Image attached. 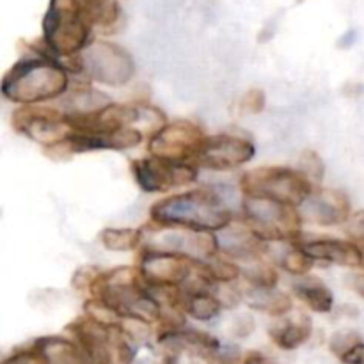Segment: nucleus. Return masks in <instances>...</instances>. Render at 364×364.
Returning <instances> with one entry per match:
<instances>
[{
  "mask_svg": "<svg viewBox=\"0 0 364 364\" xmlns=\"http://www.w3.org/2000/svg\"><path fill=\"white\" fill-rule=\"evenodd\" d=\"M70 71L59 59L36 52L23 57L4 75L0 91L7 102L39 105L60 98L70 87Z\"/></svg>",
  "mask_w": 364,
  "mask_h": 364,
  "instance_id": "obj_1",
  "label": "nucleus"
},
{
  "mask_svg": "<svg viewBox=\"0 0 364 364\" xmlns=\"http://www.w3.org/2000/svg\"><path fill=\"white\" fill-rule=\"evenodd\" d=\"M151 223L160 228H183L192 231H224L231 226L233 213L215 192L198 188L167 196L149 208Z\"/></svg>",
  "mask_w": 364,
  "mask_h": 364,
  "instance_id": "obj_2",
  "label": "nucleus"
},
{
  "mask_svg": "<svg viewBox=\"0 0 364 364\" xmlns=\"http://www.w3.org/2000/svg\"><path fill=\"white\" fill-rule=\"evenodd\" d=\"M92 23L77 0H50L43 18V45L53 57H73L87 48Z\"/></svg>",
  "mask_w": 364,
  "mask_h": 364,
  "instance_id": "obj_3",
  "label": "nucleus"
},
{
  "mask_svg": "<svg viewBox=\"0 0 364 364\" xmlns=\"http://www.w3.org/2000/svg\"><path fill=\"white\" fill-rule=\"evenodd\" d=\"M245 224L252 233L265 242H294L302 238L301 224L304 223L297 206L262 196H244Z\"/></svg>",
  "mask_w": 364,
  "mask_h": 364,
  "instance_id": "obj_4",
  "label": "nucleus"
},
{
  "mask_svg": "<svg viewBox=\"0 0 364 364\" xmlns=\"http://www.w3.org/2000/svg\"><path fill=\"white\" fill-rule=\"evenodd\" d=\"M240 191L244 196H262L299 208L315 187L299 169L276 166L247 171L240 180Z\"/></svg>",
  "mask_w": 364,
  "mask_h": 364,
  "instance_id": "obj_5",
  "label": "nucleus"
},
{
  "mask_svg": "<svg viewBox=\"0 0 364 364\" xmlns=\"http://www.w3.org/2000/svg\"><path fill=\"white\" fill-rule=\"evenodd\" d=\"M84 73L109 87H123L134 78L135 63L128 50L110 41H91L80 53Z\"/></svg>",
  "mask_w": 364,
  "mask_h": 364,
  "instance_id": "obj_6",
  "label": "nucleus"
},
{
  "mask_svg": "<svg viewBox=\"0 0 364 364\" xmlns=\"http://www.w3.org/2000/svg\"><path fill=\"white\" fill-rule=\"evenodd\" d=\"M208 135L199 124L191 121L178 119L166 123L162 128L153 132L148 142V151L153 156L173 160V162H192L201 151Z\"/></svg>",
  "mask_w": 364,
  "mask_h": 364,
  "instance_id": "obj_7",
  "label": "nucleus"
},
{
  "mask_svg": "<svg viewBox=\"0 0 364 364\" xmlns=\"http://www.w3.org/2000/svg\"><path fill=\"white\" fill-rule=\"evenodd\" d=\"M132 174L139 188L144 192H167L171 188L183 187L198 180V166L192 162H173V160L149 156L132 162Z\"/></svg>",
  "mask_w": 364,
  "mask_h": 364,
  "instance_id": "obj_8",
  "label": "nucleus"
},
{
  "mask_svg": "<svg viewBox=\"0 0 364 364\" xmlns=\"http://www.w3.org/2000/svg\"><path fill=\"white\" fill-rule=\"evenodd\" d=\"M196 263L181 252L144 247L137 269L148 287H181L194 276Z\"/></svg>",
  "mask_w": 364,
  "mask_h": 364,
  "instance_id": "obj_9",
  "label": "nucleus"
},
{
  "mask_svg": "<svg viewBox=\"0 0 364 364\" xmlns=\"http://www.w3.org/2000/svg\"><path fill=\"white\" fill-rule=\"evenodd\" d=\"M13 127L20 134L43 144V148L63 142L73 132L63 110L38 105L18 109L13 114Z\"/></svg>",
  "mask_w": 364,
  "mask_h": 364,
  "instance_id": "obj_10",
  "label": "nucleus"
},
{
  "mask_svg": "<svg viewBox=\"0 0 364 364\" xmlns=\"http://www.w3.org/2000/svg\"><path fill=\"white\" fill-rule=\"evenodd\" d=\"M255 153L256 146L249 139L220 134L206 137L194 164L212 171H231L251 162Z\"/></svg>",
  "mask_w": 364,
  "mask_h": 364,
  "instance_id": "obj_11",
  "label": "nucleus"
},
{
  "mask_svg": "<svg viewBox=\"0 0 364 364\" xmlns=\"http://www.w3.org/2000/svg\"><path fill=\"white\" fill-rule=\"evenodd\" d=\"M302 220L318 224V226H338L345 224L350 212V199L340 191H318L313 192L301 206H299Z\"/></svg>",
  "mask_w": 364,
  "mask_h": 364,
  "instance_id": "obj_12",
  "label": "nucleus"
},
{
  "mask_svg": "<svg viewBox=\"0 0 364 364\" xmlns=\"http://www.w3.org/2000/svg\"><path fill=\"white\" fill-rule=\"evenodd\" d=\"M295 245L301 247L308 256H311L315 262L334 263V265L350 267V269L364 265V252L352 240H338V238L333 237H316L309 238V240L301 238Z\"/></svg>",
  "mask_w": 364,
  "mask_h": 364,
  "instance_id": "obj_13",
  "label": "nucleus"
},
{
  "mask_svg": "<svg viewBox=\"0 0 364 364\" xmlns=\"http://www.w3.org/2000/svg\"><path fill=\"white\" fill-rule=\"evenodd\" d=\"M34 347L45 359V364H89L77 341L60 336H45L34 341Z\"/></svg>",
  "mask_w": 364,
  "mask_h": 364,
  "instance_id": "obj_14",
  "label": "nucleus"
},
{
  "mask_svg": "<svg viewBox=\"0 0 364 364\" xmlns=\"http://www.w3.org/2000/svg\"><path fill=\"white\" fill-rule=\"evenodd\" d=\"M294 294L315 313H331L334 306V295L318 277L301 276L294 283Z\"/></svg>",
  "mask_w": 364,
  "mask_h": 364,
  "instance_id": "obj_15",
  "label": "nucleus"
},
{
  "mask_svg": "<svg viewBox=\"0 0 364 364\" xmlns=\"http://www.w3.org/2000/svg\"><path fill=\"white\" fill-rule=\"evenodd\" d=\"M224 251L230 258L237 259H258L263 252L267 251L265 240L256 237L251 231V228L245 224L244 228H237V230L228 231L226 245Z\"/></svg>",
  "mask_w": 364,
  "mask_h": 364,
  "instance_id": "obj_16",
  "label": "nucleus"
},
{
  "mask_svg": "<svg viewBox=\"0 0 364 364\" xmlns=\"http://www.w3.org/2000/svg\"><path fill=\"white\" fill-rule=\"evenodd\" d=\"M247 304L270 316H284L294 309V301L290 295L274 291V288L272 290L251 288L247 295Z\"/></svg>",
  "mask_w": 364,
  "mask_h": 364,
  "instance_id": "obj_17",
  "label": "nucleus"
},
{
  "mask_svg": "<svg viewBox=\"0 0 364 364\" xmlns=\"http://www.w3.org/2000/svg\"><path fill=\"white\" fill-rule=\"evenodd\" d=\"M114 103L109 98V95L105 92H100L96 89L89 87H77L75 91H71L68 95V98L64 100V110L66 114H89L96 112L100 109H105L107 105Z\"/></svg>",
  "mask_w": 364,
  "mask_h": 364,
  "instance_id": "obj_18",
  "label": "nucleus"
},
{
  "mask_svg": "<svg viewBox=\"0 0 364 364\" xmlns=\"http://www.w3.org/2000/svg\"><path fill=\"white\" fill-rule=\"evenodd\" d=\"M311 322L306 316H302L297 322H288L284 326H277L269 331L274 343L283 350H295V348L302 347L311 338Z\"/></svg>",
  "mask_w": 364,
  "mask_h": 364,
  "instance_id": "obj_19",
  "label": "nucleus"
},
{
  "mask_svg": "<svg viewBox=\"0 0 364 364\" xmlns=\"http://www.w3.org/2000/svg\"><path fill=\"white\" fill-rule=\"evenodd\" d=\"M92 27L110 31L121 18V7L116 0H77Z\"/></svg>",
  "mask_w": 364,
  "mask_h": 364,
  "instance_id": "obj_20",
  "label": "nucleus"
},
{
  "mask_svg": "<svg viewBox=\"0 0 364 364\" xmlns=\"http://www.w3.org/2000/svg\"><path fill=\"white\" fill-rule=\"evenodd\" d=\"M185 291V290H183ZM223 302L212 291H198V294H187L185 299V313L199 322H210L223 311Z\"/></svg>",
  "mask_w": 364,
  "mask_h": 364,
  "instance_id": "obj_21",
  "label": "nucleus"
},
{
  "mask_svg": "<svg viewBox=\"0 0 364 364\" xmlns=\"http://www.w3.org/2000/svg\"><path fill=\"white\" fill-rule=\"evenodd\" d=\"M142 230L135 228H105L100 233V242L103 247L112 252H128L135 251L142 244Z\"/></svg>",
  "mask_w": 364,
  "mask_h": 364,
  "instance_id": "obj_22",
  "label": "nucleus"
},
{
  "mask_svg": "<svg viewBox=\"0 0 364 364\" xmlns=\"http://www.w3.org/2000/svg\"><path fill=\"white\" fill-rule=\"evenodd\" d=\"M198 269L215 284H231L244 274L237 263L224 258H212L208 262H198Z\"/></svg>",
  "mask_w": 364,
  "mask_h": 364,
  "instance_id": "obj_23",
  "label": "nucleus"
},
{
  "mask_svg": "<svg viewBox=\"0 0 364 364\" xmlns=\"http://www.w3.org/2000/svg\"><path fill=\"white\" fill-rule=\"evenodd\" d=\"M297 169L308 178L313 183L320 185L323 181V176H326V164H323L322 156L316 151H311V149H306V151L301 153L297 160Z\"/></svg>",
  "mask_w": 364,
  "mask_h": 364,
  "instance_id": "obj_24",
  "label": "nucleus"
},
{
  "mask_svg": "<svg viewBox=\"0 0 364 364\" xmlns=\"http://www.w3.org/2000/svg\"><path fill=\"white\" fill-rule=\"evenodd\" d=\"M313 265H315V259H313L311 256L306 255L301 247H295L291 249V251L284 252V256L281 258V267H283L288 274L297 277L306 276V274L313 269Z\"/></svg>",
  "mask_w": 364,
  "mask_h": 364,
  "instance_id": "obj_25",
  "label": "nucleus"
},
{
  "mask_svg": "<svg viewBox=\"0 0 364 364\" xmlns=\"http://www.w3.org/2000/svg\"><path fill=\"white\" fill-rule=\"evenodd\" d=\"M244 276L252 288H263V290H272L279 281L276 269L269 265L252 267L251 270L244 272Z\"/></svg>",
  "mask_w": 364,
  "mask_h": 364,
  "instance_id": "obj_26",
  "label": "nucleus"
},
{
  "mask_svg": "<svg viewBox=\"0 0 364 364\" xmlns=\"http://www.w3.org/2000/svg\"><path fill=\"white\" fill-rule=\"evenodd\" d=\"M361 341V336H359L355 331H338L336 334H333L329 341V348L338 359L345 354L350 347H354L355 343Z\"/></svg>",
  "mask_w": 364,
  "mask_h": 364,
  "instance_id": "obj_27",
  "label": "nucleus"
},
{
  "mask_svg": "<svg viewBox=\"0 0 364 364\" xmlns=\"http://www.w3.org/2000/svg\"><path fill=\"white\" fill-rule=\"evenodd\" d=\"M267 105V96L262 89L252 87L242 96L240 100V109L247 114H259L265 110Z\"/></svg>",
  "mask_w": 364,
  "mask_h": 364,
  "instance_id": "obj_28",
  "label": "nucleus"
},
{
  "mask_svg": "<svg viewBox=\"0 0 364 364\" xmlns=\"http://www.w3.org/2000/svg\"><path fill=\"white\" fill-rule=\"evenodd\" d=\"M205 361L208 364H237L240 361V350L235 345H220L217 350L206 355Z\"/></svg>",
  "mask_w": 364,
  "mask_h": 364,
  "instance_id": "obj_29",
  "label": "nucleus"
},
{
  "mask_svg": "<svg viewBox=\"0 0 364 364\" xmlns=\"http://www.w3.org/2000/svg\"><path fill=\"white\" fill-rule=\"evenodd\" d=\"M345 233L355 244L364 245V210H358L345 223Z\"/></svg>",
  "mask_w": 364,
  "mask_h": 364,
  "instance_id": "obj_30",
  "label": "nucleus"
},
{
  "mask_svg": "<svg viewBox=\"0 0 364 364\" xmlns=\"http://www.w3.org/2000/svg\"><path fill=\"white\" fill-rule=\"evenodd\" d=\"M2 364H45V359H43V355L39 354V350L32 343L28 348L14 352L13 355L4 359Z\"/></svg>",
  "mask_w": 364,
  "mask_h": 364,
  "instance_id": "obj_31",
  "label": "nucleus"
},
{
  "mask_svg": "<svg viewBox=\"0 0 364 364\" xmlns=\"http://www.w3.org/2000/svg\"><path fill=\"white\" fill-rule=\"evenodd\" d=\"M98 274L100 270L95 269V267H82V269H78L75 272L71 284L80 291H91V287L96 277H98Z\"/></svg>",
  "mask_w": 364,
  "mask_h": 364,
  "instance_id": "obj_32",
  "label": "nucleus"
},
{
  "mask_svg": "<svg viewBox=\"0 0 364 364\" xmlns=\"http://www.w3.org/2000/svg\"><path fill=\"white\" fill-rule=\"evenodd\" d=\"M255 331V320L249 315L238 316L233 322V334L238 338H245Z\"/></svg>",
  "mask_w": 364,
  "mask_h": 364,
  "instance_id": "obj_33",
  "label": "nucleus"
},
{
  "mask_svg": "<svg viewBox=\"0 0 364 364\" xmlns=\"http://www.w3.org/2000/svg\"><path fill=\"white\" fill-rule=\"evenodd\" d=\"M343 364H364V341L361 340L355 343L354 347L348 348L343 355L340 358Z\"/></svg>",
  "mask_w": 364,
  "mask_h": 364,
  "instance_id": "obj_34",
  "label": "nucleus"
},
{
  "mask_svg": "<svg viewBox=\"0 0 364 364\" xmlns=\"http://www.w3.org/2000/svg\"><path fill=\"white\" fill-rule=\"evenodd\" d=\"M242 364H276L270 358H267L262 352H249L244 359H242Z\"/></svg>",
  "mask_w": 364,
  "mask_h": 364,
  "instance_id": "obj_35",
  "label": "nucleus"
},
{
  "mask_svg": "<svg viewBox=\"0 0 364 364\" xmlns=\"http://www.w3.org/2000/svg\"><path fill=\"white\" fill-rule=\"evenodd\" d=\"M348 287H350L359 297L364 299V272L354 274V276L348 277Z\"/></svg>",
  "mask_w": 364,
  "mask_h": 364,
  "instance_id": "obj_36",
  "label": "nucleus"
}]
</instances>
